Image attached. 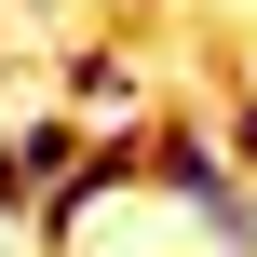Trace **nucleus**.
<instances>
[{"mask_svg":"<svg viewBox=\"0 0 257 257\" xmlns=\"http://www.w3.org/2000/svg\"><path fill=\"white\" fill-rule=\"evenodd\" d=\"M54 108H68L81 136H149V122H163V95H149V54H136V41H81Z\"/></svg>","mask_w":257,"mask_h":257,"instance_id":"1","label":"nucleus"},{"mask_svg":"<svg viewBox=\"0 0 257 257\" xmlns=\"http://www.w3.org/2000/svg\"><path fill=\"white\" fill-rule=\"evenodd\" d=\"M136 14H163V0H136Z\"/></svg>","mask_w":257,"mask_h":257,"instance_id":"3","label":"nucleus"},{"mask_svg":"<svg viewBox=\"0 0 257 257\" xmlns=\"http://www.w3.org/2000/svg\"><path fill=\"white\" fill-rule=\"evenodd\" d=\"M81 149H95V136H81L68 108H27V122H0V217L27 230V217L68 190V163H81Z\"/></svg>","mask_w":257,"mask_h":257,"instance_id":"2","label":"nucleus"}]
</instances>
